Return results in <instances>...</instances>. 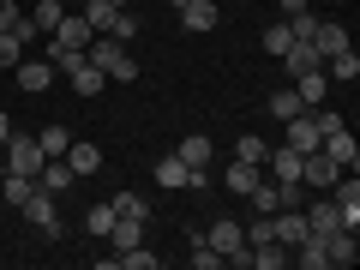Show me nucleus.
Listing matches in <instances>:
<instances>
[{
  "instance_id": "obj_1",
  "label": "nucleus",
  "mask_w": 360,
  "mask_h": 270,
  "mask_svg": "<svg viewBox=\"0 0 360 270\" xmlns=\"http://www.w3.org/2000/svg\"><path fill=\"white\" fill-rule=\"evenodd\" d=\"M84 60H90V66H103V78H115V84H132V78H139L132 49H127V42H115V37H90Z\"/></svg>"
},
{
  "instance_id": "obj_2",
  "label": "nucleus",
  "mask_w": 360,
  "mask_h": 270,
  "mask_svg": "<svg viewBox=\"0 0 360 270\" xmlns=\"http://www.w3.org/2000/svg\"><path fill=\"white\" fill-rule=\"evenodd\" d=\"M42 162H49V156H42L37 139H25V132H13V139H6V174H37Z\"/></svg>"
},
{
  "instance_id": "obj_3",
  "label": "nucleus",
  "mask_w": 360,
  "mask_h": 270,
  "mask_svg": "<svg viewBox=\"0 0 360 270\" xmlns=\"http://www.w3.org/2000/svg\"><path fill=\"white\" fill-rule=\"evenodd\" d=\"M90 37H96V30L84 25V13H60V25L49 30V49H78V54H84Z\"/></svg>"
},
{
  "instance_id": "obj_4",
  "label": "nucleus",
  "mask_w": 360,
  "mask_h": 270,
  "mask_svg": "<svg viewBox=\"0 0 360 270\" xmlns=\"http://www.w3.org/2000/svg\"><path fill=\"white\" fill-rule=\"evenodd\" d=\"M205 246H210V252H222V264H229V258L246 246V229H240L234 217H217V222L205 229Z\"/></svg>"
},
{
  "instance_id": "obj_5",
  "label": "nucleus",
  "mask_w": 360,
  "mask_h": 270,
  "mask_svg": "<svg viewBox=\"0 0 360 270\" xmlns=\"http://www.w3.org/2000/svg\"><path fill=\"white\" fill-rule=\"evenodd\" d=\"M54 205H60V198H54V193H42V186H37V193H30L25 205H18V210H25V217L37 222L42 234H54V240H60V210H54Z\"/></svg>"
},
{
  "instance_id": "obj_6",
  "label": "nucleus",
  "mask_w": 360,
  "mask_h": 270,
  "mask_svg": "<svg viewBox=\"0 0 360 270\" xmlns=\"http://www.w3.org/2000/svg\"><path fill=\"white\" fill-rule=\"evenodd\" d=\"M319 150L330 156V162L342 168V174H348V168H360V139H354V132H348V127H336V132H324V144H319Z\"/></svg>"
},
{
  "instance_id": "obj_7",
  "label": "nucleus",
  "mask_w": 360,
  "mask_h": 270,
  "mask_svg": "<svg viewBox=\"0 0 360 270\" xmlns=\"http://www.w3.org/2000/svg\"><path fill=\"white\" fill-rule=\"evenodd\" d=\"M37 186L60 198V193H72V186H78V174H72V162H66V156H49V162L37 168Z\"/></svg>"
},
{
  "instance_id": "obj_8",
  "label": "nucleus",
  "mask_w": 360,
  "mask_h": 270,
  "mask_svg": "<svg viewBox=\"0 0 360 270\" xmlns=\"http://www.w3.org/2000/svg\"><path fill=\"white\" fill-rule=\"evenodd\" d=\"M13 78H18V90H25V96H42V90H49L60 72H54L49 60H18V66H13Z\"/></svg>"
},
{
  "instance_id": "obj_9",
  "label": "nucleus",
  "mask_w": 360,
  "mask_h": 270,
  "mask_svg": "<svg viewBox=\"0 0 360 270\" xmlns=\"http://www.w3.org/2000/svg\"><path fill=\"white\" fill-rule=\"evenodd\" d=\"M283 127H288V139H283V144H295L300 156L324 144V132H319V120H312V108H307V115H295V120H283Z\"/></svg>"
},
{
  "instance_id": "obj_10",
  "label": "nucleus",
  "mask_w": 360,
  "mask_h": 270,
  "mask_svg": "<svg viewBox=\"0 0 360 270\" xmlns=\"http://www.w3.org/2000/svg\"><path fill=\"white\" fill-rule=\"evenodd\" d=\"M270 222H276V240H283V246H295V240H307V234H312V229H307V210H300V205H283Z\"/></svg>"
},
{
  "instance_id": "obj_11",
  "label": "nucleus",
  "mask_w": 360,
  "mask_h": 270,
  "mask_svg": "<svg viewBox=\"0 0 360 270\" xmlns=\"http://www.w3.org/2000/svg\"><path fill=\"white\" fill-rule=\"evenodd\" d=\"M324 258H330V264H354V258H360V240H354V229H330V234H324Z\"/></svg>"
},
{
  "instance_id": "obj_12",
  "label": "nucleus",
  "mask_w": 360,
  "mask_h": 270,
  "mask_svg": "<svg viewBox=\"0 0 360 270\" xmlns=\"http://www.w3.org/2000/svg\"><path fill=\"white\" fill-rule=\"evenodd\" d=\"M295 96L307 108H319L324 96H330V78H324V66H312V72H295Z\"/></svg>"
},
{
  "instance_id": "obj_13",
  "label": "nucleus",
  "mask_w": 360,
  "mask_h": 270,
  "mask_svg": "<svg viewBox=\"0 0 360 270\" xmlns=\"http://www.w3.org/2000/svg\"><path fill=\"white\" fill-rule=\"evenodd\" d=\"M66 162H72V174L84 180V174H96V168H103V150H96L90 139H72V144H66Z\"/></svg>"
},
{
  "instance_id": "obj_14",
  "label": "nucleus",
  "mask_w": 360,
  "mask_h": 270,
  "mask_svg": "<svg viewBox=\"0 0 360 270\" xmlns=\"http://www.w3.org/2000/svg\"><path fill=\"white\" fill-rule=\"evenodd\" d=\"M264 162H270V180H276V186H288V180H300V150H295V144H283V150H270Z\"/></svg>"
},
{
  "instance_id": "obj_15",
  "label": "nucleus",
  "mask_w": 360,
  "mask_h": 270,
  "mask_svg": "<svg viewBox=\"0 0 360 270\" xmlns=\"http://www.w3.org/2000/svg\"><path fill=\"white\" fill-rule=\"evenodd\" d=\"M258 168H264V162H240V156L229 162V174H222V180H229V193H234V198H246V193L258 186V180H264Z\"/></svg>"
},
{
  "instance_id": "obj_16",
  "label": "nucleus",
  "mask_w": 360,
  "mask_h": 270,
  "mask_svg": "<svg viewBox=\"0 0 360 270\" xmlns=\"http://www.w3.org/2000/svg\"><path fill=\"white\" fill-rule=\"evenodd\" d=\"M174 13H180V25H186V30H217V6H210V0H186V6H174Z\"/></svg>"
},
{
  "instance_id": "obj_17",
  "label": "nucleus",
  "mask_w": 360,
  "mask_h": 270,
  "mask_svg": "<svg viewBox=\"0 0 360 270\" xmlns=\"http://www.w3.org/2000/svg\"><path fill=\"white\" fill-rule=\"evenodd\" d=\"M312 49L330 60V54H342V49H348V30H342V25H330V18H319V30H312Z\"/></svg>"
},
{
  "instance_id": "obj_18",
  "label": "nucleus",
  "mask_w": 360,
  "mask_h": 270,
  "mask_svg": "<svg viewBox=\"0 0 360 270\" xmlns=\"http://www.w3.org/2000/svg\"><path fill=\"white\" fill-rule=\"evenodd\" d=\"M156 186L162 193H186V162L180 156H156Z\"/></svg>"
},
{
  "instance_id": "obj_19",
  "label": "nucleus",
  "mask_w": 360,
  "mask_h": 270,
  "mask_svg": "<svg viewBox=\"0 0 360 270\" xmlns=\"http://www.w3.org/2000/svg\"><path fill=\"white\" fill-rule=\"evenodd\" d=\"M283 66H288V72H312V66H324V54L312 49V42H288V49H283Z\"/></svg>"
},
{
  "instance_id": "obj_20",
  "label": "nucleus",
  "mask_w": 360,
  "mask_h": 270,
  "mask_svg": "<svg viewBox=\"0 0 360 270\" xmlns=\"http://www.w3.org/2000/svg\"><path fill=\"white\" fill-rule=\"evenodd\" d=\"M324 78H330V84H354V78H360V60H354V49L330 54V60H324Z\"/></svg>"
},
{
  "instance_id": "obj_21",
  "label": "nucleus",
  "mask_w": 360,
  "mask_h": 270,
  "mask_svg": "<svg viewBox=\"0 0 360 270\" xmlns=\"http://www.w3.org/2000/svg\"><path fill=\"white\" fill-rule=\"evenodd\" d=\"M144 229H150V222L115 217V229H108V246H115V252H127V246H139V240H144Z\"/></svg>"
},
{
  "instance_id": "obj_22",
  "label": "nucleus",
  "mask_w": 360,
  "mask_h": 270,
  "mask_svg": "<svg viewBox=\"0 0 360 270\" xmlns=\"http://www.w3.org/2000/svg\"><path fill=\"white\" fill-rule=\"evenodd\" d=\"M66 78H72V90H78V96H103V84H108V78H103V66H72V72H66Z\"/></svg>"
},
{
  "instance_id": "obj_23",
  "label": "nucleus",
  "mask_w": 360,
  "mask_h": 270,
  "mask_svg": "<svg viewBox=\"0 0 360 270\" xmlns=\"http://www.w3.org/2000/svg\"><path fill=\"white\" fill-rule=\"evenodd\" d=\"M180 162H186V168H205L210 162V139H205V132H193V139H180Z\"/></svg>"
},
{
  "instance_id": "obj_24",
  "label": "nucleus",
  "mask_w": 360,
  "mask_h": 270,
  "mask_svg": "<svg viewBox=\"0 0 360 270\" xmlns=\"http://www.w3.org/2000/svg\"><path fill=\"white\" fill-rule=\"evenodd\" d=\"M283 264H288V246H283V240L252 246V270H283Z\"/></svg>"
},
{
  "instance_id": "obj_25",
  "label": "nucleus",
  "mask_w": 360,
  "mask_h": 270,
  "mask_svg": "<svg viewBox=\"0 0 360 270\" xmlns=\"http://www.w3.org/2000/svg\"><path fill=\"white\" fill-rule=\"evenodd\" d=\"M246 198H252V210H264V217H270V210H283V186H276V180H258Z\"/></svg>"
},
{
  "instance_id": "obj_26",
  "label": "nucleus",
  "mask_w": 360,
  "mask_h": 270,
  "mask_svg": "<svg viewBox=\"0 0 360 270\" xmlns=\"http://www.w3.org/2000/svg\"><path fill=\"white\" fill-rule=\"evenodd\" d=\"M270 217H276V210H270ZM264 210H252V222H240L246 229V246H264V240H276V222H270Z\"/></svg>"
},
{
  "instance_id": "obj_27",
  "label": "nucleus",
  "mask_w": 360,
  "mask_h": 270,
  "mask_svg": "<svg viewBox=\"0 0 360 270\" xmlns=\"http://www.w3.org/2000/svg\"><path fill=\"white\" fill-rule=\"evenodd\" d=\"M0 193H6V205H25V198L37 193V174H6V180H0Z\"/></svg>"
},
{
  "instance_id": "obj_28",
  "label": "nucleus",
  "mask_w": 360,
  "mask_h": 270,
  "mask_svg": "<svg viewBox=\"0 0 360 270\" xmlns=\"http://www.w3.org/2000/svg\"><path fill=\"white\" fill-rule=\"evenodd\" d=\"M78 13H84V25L96 30V37H103V30H108V18H115L120 6H108V0H84V6H78Z\"/></svg>"
},
{
  "instance_id": "obj_29",
  "label": "nucleus",
  "mask_w": 360,
  "mask_h": 270,
  "mask_svg": "<svg viewBox=\"0 0 360 270\" xmlns=\"http://www.w3.org/2000/svg\"><path fill=\"white\" fill-rule=\"evenodd\" d=\"M60 13H66L60 0H37V6H30V25H37V30H42V37H49V30H54V25H60Z\"/></svg>"
},
{
  "instance_id": "obj_30",
  "label": "nucleus",
  "mask_w": 360,
  "mask_h": 270,
  "mask_svg": "<svg viewBox=\"0 0 360 270\" xmlns=\"http://www.w3.org/2000/svg\"><path fill=\"white\" fill-rule=\"evenodd\" d=\"M115 217H120V210H115V198H103V205H90L84 229H90V234H108V229H115Z\"/></svg>"
},
{
  "instance_id": "obj_31",
  "label": "nucleus",
  "mask_w": 360,
  "mask_h": 270,
  "mask_svg": "<svg viewBox=\"0 0 360 270\" xmlns=\"http://www.w3.org/2000/svg\"><path fill=\"white\" fill-rule=\"evenodd\" d=\"M37 144H42V156H66L72 132H66V127H42V132H37Z\"/></svg>"
},
{
  "instance_id": "obj_32",
  "label": "nucleus",
  "mask_w": 360,
  "mask_h": 270,
  "mask_svg": "<svg viewBox=\"0 0 360 270\" xmlns=\"http://www.w3.org/2000/svg\"><path fill=\"white\" fill-rule=\"evenodd\" d=\"M307 229H312V234H330V229H342V222H336V205H307Z\"/></svg>"
},
{
  "instance_id": "obj_33",
  "label": "nucleus",
  "mask_w": 360,
  "mask_h": 270,
  "mask_svg": "<svg viewBox=\"0 0 360 270\" xmlns=\"http://www.w3.org/2000/svg\"><path fill=\"white\" fill-rule=\"evenodd\" d=\"M270 115H276V120H295V115H307V103H300L295 90H276V96H270Z\"/></svg>"
},
{
  "instance_id": "obj_34",
  "label": "nucleus",
  "mask_w": 360,
  "mask_h": 270,
  "mask_svg": "<svg viewBox=\"0 0 360 270\" xmlns=\"http://www.w3.org/2000/svg\"><path fill=\"white\" fill-rule=\"evenodd\" d=\"M288 42H295V30H288V18H276V25L264 30V54H276V60H283V49Z\"/></svg>"
},
{
  "instance_id": "obj_35",
  "label": "nucleus",
  "mask_w": 360,
  "mask_h": 270,
  "mask_svg": "<svg viewBox=\"0 0 360 270\" xmlns=\"http://www.w3.org/2000/svg\"><path fill=\"white\" fill-rule=\"evenodd\" d=\"M103 37H115V42H132V37H139V18H132L127 6H120V13L108 18V30H103Z\"/></svg>"
},
{
  "instance_id": "obj_36",
  "label": "nucleus",
  "mask_w": 360,
  "mask_h": 270,
  "mask_svg": "<svg viewBox=\"0 0 360 270\" xmlns=\"http://www.w3.org/2000/svg\"><path fill=\"white\" fill-rule=\"evenodd\" d=\"M115 210H120V217H132V222H150V205H144L139 193H115Z\"/></svg>"
},
{
  "instance_id": "obj_37",
  "label": "nucleus",
  "mask_w": 360,
  "mask_h": 270,
  "mask_svg": "<svg viewBox=\"0 0 360 270\" xmlns=\"http://www.w3.org/2000/svg\"><path fill=\"white\" fill-rule=\"evenodd\" d=\"M18 60H25V42H18L13 30H0V72H13Z\"/></svg>"
},
{
  "instance_id": "obj_38",
  "label": "nucleus",
  "mask_w": 360,
  "mask_h": 270,
  "mask_svg": "<svg viewBox=\"0 0 360 270\" xmlns=\"http://www.w3.org/2000/svg\"><path fill=\"white\" fill-rule=\"evenodd\" d=\"M234 156H240V162H264V156H270V144L258 139V132H246V139L234 144Z\"/></svg>"
},
{
  "instance_id": "obj_39",
  "label": "nucleus",
  "mask_w": 360,
  "mask_h": 270,
  "mask_svg": "<svg viewBox=\"0 0 360 270\" xmlns=\"http://www.w3.org/2000/svg\"><path fill=\"white\" fill-rule=\"evenodd\" d=\"M217 264H222V252H210L205 234H193V270H217Z\"/></svg>"
},
{
  "instance_id": "obj_40",
  "label": "nucleus",
  "mask_w": 360,
  "mask_h": 270,
  "mask_svg": "<svg viewBox=\"0 0 360 270\" xmlns=\"http://www.w3.org/2000/svg\"><path fill=\"white\" fill-rule=\"evenodd\" d=\"M13 18H18V6H13V0H0V30H13Z\"/></svg>"
},
{
  "instance_id": "obj_41",
  "label": "nucleus",
  "mask_w": 360,
  "mask_h": 270,
  "mask_svg": "<svg viewBox=\"0 0 360 270\" xmlns=\"http://www.w3.org/2000/svg\"><path fill=\"white\" fill-rule=\"evenodd\" d=\"M312 0H283V18H295V13H307Z\"/></svg>"
},
{
  "instance_id": "obj_42",
  "label": "nucleus",
  "mask_w": 360,
  "mask_h": 270,
  "mask_svg": "<svg viewBox=\"0 0 360 270\" xmlns=\"http://www.w3.org/2000/svg\"><path fill=\"white\" fill-rule=\"evenodd\" d=\"M6 139H13V120H6V108H0V144H6Z\"/></svg>"
},
{
  "instance_id": "obj_43",
  "label": "nucleus",
  "mask_w": 360,
  "mask_h": 270,
  "mask_svg": "<svg viewBox=\"0 0 360 270\" xmlns=\"http://www.w3.org/2000/svg\"><path fill=\"white\" fill-rule=\"evenodd\" d=\"M108 6H132V0H108Z\"/></svg>"
},
{
  "instance_id": "obj_44",
  "label": "nucleus",
  "mask_w": 360,
  "mask_h": 270,
  "mask_svg": "<svg viewBox=\"0 0 360 270\" xmlns=\"http://www.w3.org/2000/svg\"><path fill=\"white\" fill-rule=\"evenodd\" d=\"M168 6H186V0H168Z\"/></svg>"
},
{
  "instance_id": "obj_45",
  "label": "nucleus",
  "mask_w": 360,
  "mask_h": 270,
  "mask_svg": "<svg viewBox=\"0 0 360 270\" xmlns=\"http://www.w3.org/2000/svg\"><path fill=\"white\" fill-rule=\"evenodd\" d=\"M78 6H84V0H78Z\"/></svg>"
}]
</instances>
